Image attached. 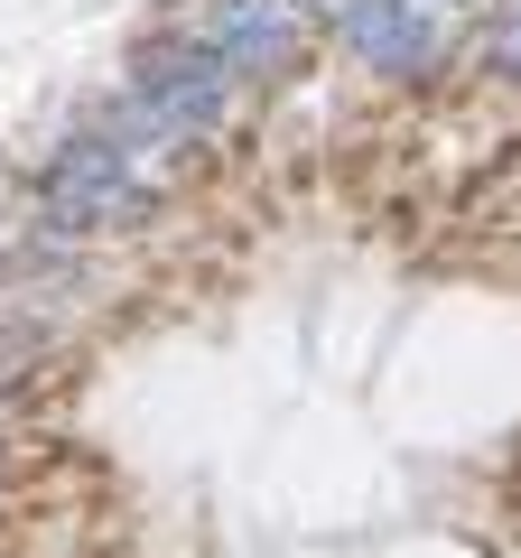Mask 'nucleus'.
<instances>
[{
  "mask_svg": "<svg viewBox=\"0 0 521 558\" xmlns=\"http://www.w3.org/2000/svg\"><path fill=\"white\" fill-rule=\"evenodd\" d=\"M149 215V186L131 178V149L112 131H84L57 149L38 196V242H75V233H131Z\"/></svg>",
  "mask_w": 521,
  "mask_h": 558,
  "instance_id": "obj_2",
  "label": "nucleus"
},
{
  "mask_svg": "<svg viewBox=\"0 0 521 558\" xmlns=\"http://www.w3.org/2000/svg\"><path fill=\"white\" fill-rule=\"evenodd\" d=\"M186 38L215 47L233 75H280L299 57L307 20H299V0H205L196 20H186Z\"/></svg>",
  "mask_w": 521,
  "mask_h": 558,
  "instance_id": "obj_3",
  "label": "nucleus"
},
{
  "mask_svg": "<svg viewBox=\"0 0 521 558\" xmlns=\"http://www.w3.org/2000/svg\"><path fill=\"white\" fill-rule=\"evenodd\" d=\"M420 10H428V20H447V10H457V0H420Z\"/></svg>",
  "mask_w": 521,
  "mask_h": 558,
  "instance_id": "obj_7",
  "label": "nucleus"
},
{
  "mask_svg": "<svg viewBox=\"0 0 521 558\" xmlns=\"http://www.w3.org/2000/svg\"><path fill=\"white\" fill-rule=\"evenodd\" d=\"M336 28H344V47H354L363 65H381V75H420V65L438 57V20H428L420 0H336Z\"/></svg>",
  "mask_w": 521,
  "mask_h": 558,
  "instance_id": "obj_4",
  "label": "nucleus"
},
{
  "mask_svg": "<svg viewBox=\"0 0 521 558\" xmlns=\"http://www.w3.org/2000/svg\"><path fill=\"white\" fill-rule=\"evenodd\" d=\"M28 363H38V336H28V326H20V336H0V381H20Z\"/></svg>",
  "mask_w": 521,
  "mask_h": 558,
  "instance_id": "obj_6",
  "label": "nucleus"
},
{
  "mask_svg": "<svg viewBox=\"0 0 521 558\" xmlns=\"http://www.w3.org/2000/svg\"><path fill=\"white\" fill-rule=\"evenodd\" d=\"M484 57H494V75H521V0H494V20H484Z\"/></svg>",
  "mask_w": 521,
  "mask_h": 558,
  "instance_id": "obj_5",
  "label": "nucleus"
},
{
  "mask_svg": "<svg viewBox=\"0 0 521 558\" xmlns=\"http://www.w3.org/2000/svg\"><path fill=\"white\" fill-rule=\"evenodd\" d=\"M223 112H233V65H223L215 47H196V38H168V47H149V57L131 65V94L102 112V131L178 149V140H205Z\"/></svg>",
  "mask_w": 521,
  "mask_h": 558,
  "instance_id": "obj_1",
  "label": "nucleus"
}]
</instances>
